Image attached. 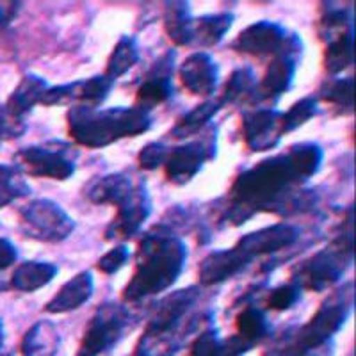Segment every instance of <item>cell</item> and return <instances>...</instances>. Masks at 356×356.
I'll return each mask as SVG.
<instances>
[{
    "label": "cell",
    "instance_id": "6da1fadb",
    "mask_svg": "<svg viewBox=\"0 0 356 356\" xmlns=\"http://www.w3.org/2000/svg\"><path fill=\"white\" fill-rule=\"evenodd\" d=\"M324 152L317 143H298L244 170L235 178L219 221L244 225L257 212L291 216L316 205L314 191L303 189L308 178L319 173Z\"/></svg>",
    "mask_w": 356,
    "mask_h": 356
},
{
    "label": "cell",
    "instance_id": "7a4b0ae2",
    "mask_svg": "<svg viewBox=\"0 0 356 356\" xmlns=\"http://www.w3.org/2000/svg\"><path fill=\"white\" fill-rule=\"evenodd\" d=\"M187 262V246L180 235L159 222L143 235L136 251V269L123 289L125 303H138L168 291L180 278Z\"/></svg>",
    "mask_w": 356,
    "mask_h": 356
},
{
    "label": "cell",
    "instance_id": "3957f363",
    "mask_svg": "<svg viewBox=\"0 0 356 356\" xmlns=\"http://www.w3.org/2000/svg\"><path fill=\"white\" fill-rule=\"evenodd\" d=\"M202 301V289L191 285L162 298L154 308L150 321L139 340L134 356L168 353L182 344L187 337L203 323V316L195 314Z\"/></svg>",
    "mask_w": 356,
    "mask_h": 356
},
{
    "label": "cell",
    "instance_id": "277c9868",
    "mask_svg": "<svg viewBox=\"0 0 356 356\" xmlns=\"http://www.w3.org/2000/svg\"><path fill=\"white\" fill-rule=\"evenodd\" d=\"M66 123L73 141L97 150L148 132L152 129V116L136 106L109 109L75 106L66 113Z\"/></svg>",
    "mask_w": 356,
    "mask_h": 356
},
{
    "label": "cell",
    "instance_id": "5b68a950",
    "mask_svg": "<svg viewBox=\"0 0 356 356\" xmlns=\"http://www.w3.org/2000/svg\"><path fill=\"white\" fill-rule=\"evenodd\" d=\"M353 282L340 285L321 303L307 324L292 326L275 339L264 356H305L314 349L332 342L333 335L342 330L353 310Z\"/></svg>",
    "mask_w": 356,
    "mask_h": 356
},
{
    "label": "cell",
    "instance_id": "8992f818",
    "mask_svg": "<svg viewBox=\"0 0 356 356\" xmlns=\"http://www.w3.org/2000/svg\"><path fill=\"white\" fill-rule=\"evenodd\" d=\"M353 264V227L342 230L324 250L292 267L291 282L301 291L324 292L339 284Z\"/></svg>",
    "mask_w": 356,
    "mask_h": 356
},
{
    "label": "cell",
    "instance_id": "52a82bcc",
    "mask_svg": "<svg viewBox=\"0 0 356 356\" xmlns=\"http://www.w3.org/2000/svg\"><path fill=\"white\" fill-rule=\"evenodd\" d=\"M77 159L79 150L75 146L52 139L18 150L15 155V164L29 177L65 182L77 170Z\"/></svg>",
    "mask_w": 356,
    "mask_h": 356
},
{
    "label": "cell",
    "instance_id": "ba28073f",
    "mask_svg": "<svg viewBox=\"0 0 356 356\" xmlns=\"http://www.w3.org/2000/svg\"><path fill=\"white\" fill-rule=\"evenodd\" d=\"M20 230L40 243H63L75 230V221L59 203L49 198L29 202L18 211Z\"/></svg>",
    "mask_w": 356,
    "mask_h": 356
},
{
    "label": "cell",
    "instance_id": "9c48e42d",
    "mask_svg": "<svg viewBox=\"0 0 356 356\" xmlns=\"http://www.w3.org/2000/svg\"><path fill=\"white\" fill-rule=\"evenodd\" d=\"M130 312L120 303L100 305L89 319L75 356H100L120 342L129 330Z\"/></svg>",
    "mask_w": 356,
    "mask_h": 356
},
{
    "label": "cell",
    "instance_id": "30bf717a",
    "mask_svg": "<svg viewBox=\"0 0 356 356\" xmlns=\"http://www.w3.org/2000/svg\"><path fill=\"white\" fill-rule=\"evenodd\" d=\"M218 136L216 129L207 130V136L186 145L170 148V155L164 164L168 182L173 186H186L202 171L203 164L216 159Z\"/></svg>",
    "mask_w": 356,
    "mask_h": 356
},
{
    "label": "cell",
    "instance_id": "8fae6325",
    "mask_svg": "<svg viewBox=\"0 0 356 356\" xmlns=\"http://www.w3.org/2000/svg\"><path fill=\"white\" fill-rule=\"evenodd\" d=\"M303 54V41L298 34L289 36L287 44L267 65L262 81L259 82V104H276L294 84L296 72Z\"/></svg>",
    "mask_w": 356,
    "mask_h": 356
},
{
    "label": "cell",
    "instance_id": "7c38bea8",
    "mask_svg": "<svg viewBox=\"0 0 356 356\" xmlns=\"http://www.w3.org/2000/svg\"><path fill=\"white\" fill-rule=\"evenodd\" d=\"M114 82L102 73L95 77L73 81L70 84L54 86L44 91L40 104L47 107L52 106H84L98 107L109 97Z\"/></svg>",
    "mask_w": 356,
    "mask_h": 356
},
{
    "label": "cell",
    "instance_id": "4fadbf2b",
    "mask_svg": "<svg viewBox=\"0 0 356 356\" xmlns=\"http://www.w3.org/2000/svg\"><path fill=\"white\" fill-rule=\"evenodd\" d=\"M289 33L287 29L278 22L262 20L257 24L248 25L244 31H241L239 36L232 41V50L244 56H251L264 61V59H273L280 50L287 44Z\"/></svg>",
    "mask_w": 356,
    "mask_h": 356
},
{
    "label": "cell",
    "instance_id": "5bb4252c",
    "mask_svg": "<svg viewBox=\"0 0 356 356\" xmlns=\"http://www.w3.org/2000/svg\"><path fill=\"white\" fill-rule=\"evenodd\" d=\"M116 209V216L106 228V239H130L152 214V198L146 184L143 180L136 184L129 198Z\"/></svg>",
    "mask_w": 356,
    "mask_h": 356
},
{
    "label": "cell",
    "instance_id": "9a60e30c",
    "mask_svg": "<svg viewBox=\"0 0 356 356\" xmlns=\"http://www.w3.org/2000/svg\"><path fill=\"white\" fill-rule=\"evenodd\" d=\"M175 59H177V52L168 50L152 65L138 88L136 107L150 113V109L161 106L173 97Z\"/></svg>",
    "mask_w": 356,
    "mask_h": 356
},
{
    "label": "cell",
    "instance_id": "2e32d148",
    "mask_svg": "<svg viewBox=\"0 0 356 356\" xmlns=\"http://www.w3.org/2000/svg\"><path fill=\"white\" fill-rule=\"evenodd\" d=\"M280 116L282 111L275 107H255L243 114V139L251 152H267L280 145L284 138Z\"/></svg>",
    "mask_w": 356,
    "mask_h": 356
},
{
    "label": "cell",
    "instance_id": "e0dca14e",
    "mask_svg": "<svg viewBox=\"0 0 356 356\" xmlns=\"http://www.w3.org/2000/svg\"><path fill=\"white\" fill-rule=\"evenodd\" d=\"M300 239V230L289 222H276L271 227L260 228L257 232L243 235L235 248H239L251 260L262 255H271L278 251L289 250Z\"/></svg>",
    "mask_w": 356,
    "mask_h": 356
},
{
    "label": "cell",
    "instance_id": "ac0fdd59",
    "mask_svg": "<svg viewBox=\"0 0 356 356\" xmlns=\"http://www.w3.org/2000/svg\"><path fill=\"white\" fill-rule=\"evenodd\" d=\"M253 260L244 255L239 248L216 250L202 260L198 267V280L202 287H214L239 275Z\"/></svg>",
    "mask_w": 356,
    "mask_h": 356
},
{
    "label": "cell",
    "instance_id": "d6986e66",
    "mask_svg": "<svg viewBox=\"0 0 356 356\" xmlns=\"http://www.w3.org/2000/svg\"><path fill=\"white\" fill-rule=\"evenodd\" d=\"M184 88L196 97H209L218 89L219 68L211 54L195 52L178 68Z\"/></svg>",
    "mask_w": 356,
    "mask_h": 356
},
{
    "label": "cell",
    "instance_id": "ffe728a7",
    "mask_svg": "<svg viewBox=\"0 0 356 356\" xmlns=\"http://www.w3.org/2000/svg\"><path fill=\"white\" fill-rule=\"evenodd\" d=\"M136 184L127 173H111L104 177H95L84 186L82 193L88 202L95 205L120 207L132 193Z\"/></svg>",
    "mask_w": 356,
    "mask_h": 356
},
{
    "label": "cell",
    "instance_id": "44dd1931",
    "mask_svg": "<svg viewBox=\"0 0 356 356\" xmlns=\"http://www.w3.org/2000/svg\"><path fill=\"white\" fill-rule=\"evenodd\" d=\"M93 275L89 271H81L59 289L52 300L44 305V310L49 314H66V312L77 310L82 305L88 303L89 298L93 296Z\"/></svg>",
    "mask_w": 356,
    "mask_h": 356
},
{
    "label": "cell",
    "instance_id": "7402d4cb",
    "mask_svg": "<svg viewBox=\"0 0 356 356\" xmlns=\"http://www.w3.org/2000/svg\"><path fill=\"white\" fill-rule=\"evenodd\" d=\"M49 89V82L44 81L40 75L34 73H27L22 77L18 86L15 88L11 95H9L8 102H6V113L18 122H24L25 114L31 113L36 104H40L43 98L44 91Z\"/></svg>",
    "mask_w": 356,
    "mask_h": 356
},
{
    "label": "cell",
    "instance_id": "603a6c76",
    "mask_svg": "<svg viewBox=\"0 0 356 356\" xmlns=\"http://www.w3.org/2000/svg\"><path fill=\"white\" fill-rule=\"evenodd\" d=\"M221 106H241V104H250V106H259V81L250 66H243L232 72L227 84L222 88V93L219 97Z\"/></svg>",
    "mask_w": 356,
    "mask_h": 356
},
{
    "label": "cell",
    "instance_id": "cb8c5ba5",
    "mask_svg": "<svg viewBox=\"0 0 356 356\" xmlns=\"http://www.w3.org/2000/svg\"><path fill=\"white\" fill-rule=\"evenodd\" d=\"M61 344V337L56 324L49 319L38 321L33 324L22 340L24 356H57Z\"/></svg>",
    "mask_w": 356,
    "mask_h": 356
},
{
    "label": "cell",
    "instance_id": "d4e9b609",
    "mask_svg": "<svg viewBox=\"0 0 356 356\" xmlns=\"http://www.w3.org/2000/svg\"><path fill=\"white\" fill-rule=\"evenodd\" d=\"M59 273L57 266L50 262H40V260H27L13 271L11 287L18 292H34L47 285L56 278Z\"/></svg>",
    "mask_w": 356,
    "mask_h": 356
},
{
    "label": "cell",
    "instance_id": "484cf974",
    "mask_svg": "<svg viewBox=\"0 0 356 356\" xmlns=\"http://www.w3.org/2000/svg\"><path fill=\"white\" fill-rule=\"evenodd\" d=\"M235 330H237L235 335L241 337L250 348H255L269 335L271 326L262 308L244 301V307H241L239 314L235 316Z\"/></svg>",
    "mask_w": 356,
    "mask_h": 356
},
{
    "label": "cell",
    "instance_id": "4316f807",
    "mask_svg": "<svg viewBox=\"0 0 356 356\" xmlns=\"http://www.w3.org/2000/svg\"><path fill=\"white\" fill-rule=\"evenodd\" d=\"M232 25H234L232 13H218V15L193 18V44L202 49L216 47L227 36Z\"/></svg>",
    "mask_w": 356,
    "mask_h": 356
},
{
    "label": "cell",
    "instance_id": "83f0119b",
    "mask_svg": "<svg viewBox=\"0 0 356 356\" xmlns=\"http://www.w3.org/2000/svg\"><path fill=\"white\" fill-rule=\"evenodd\" d=\"M222 109L219 98L216 100H207L200 106H196L195 109L186 113L184 116H180L177 120V123L173 125V129L170 130V136L173 139H187L193 138L196 134L203 132V130L209 127L212 118Z\"/></svg>",
    "mask_w": 356,
    "mask_h": 356
},
{
    "label": "cell",
    "instance_id": "f1b7e54d",
    "mask_svg": "<svg viewBox=\"0 0 356 356\" xmlns=\"http://www.w3.org/2000/svg\"><path fill=\"white\" fill-rule=\"evenodd\" d=\"M164 29L177 47L193 44V17L187 2H168L164 9Z\"/></svg>",
    "mask_w": 356,
    "mask_h": 356
},
{
    "label": "cell",
    "instance_id": "f546056e",
    "mask_svg": "<svg viewBox=\"0 0 356 356\" xmlns=\"http://www.w3.org/2000/svg\"><path fill=\"white\" fill-rule=\"evenodd\" d=\"M139 61V47L136 38L132 36H122L120 41L114 44L113 52H111L109 59H107L106 75L109 81H116V79L123 77L129 70L138 65Z\"/></svg>",
    "mask_w": 356,
    "mask_h": 356
},
{
    "label": "cell",
    "instance_id": "4dcf8cb0",
    "mask_svg": "<svg viewBox=\"0 0 356 356\" xmlns=\"http://www.w3.org/2000/svg\"><path fill=\"white\" fill-rule=\"evenodd\" d=\"M353 29H348L326 43L324 70L330 75H337L353 65Z\"/></svg>",
    "mask_w": 356,
    "mask_h": 356
},
{
    "label": "cell",
    "instance_id": "1f68e13d",
    "mask_svg": "<svg viewBox=\"0 0 356 356\" xmlns=\"http://www.w3.org/2000/svg\"><path fill=\"white\" fill-rule=\"evenodd\" d=\"M31 187L17 164H0V209L8 207L17 198L27 196Z\"/></svg>",
    "mask_w": 356,
    "mask_h": 356
},
{
    "label": "cell",
    "instance_id": "d6a6232c",
    "mask_svg": "<svg viewBox=\"0 0 356 356\" xmlns=\"http://www.w3.org/2000/svg\"><path fill=\"white\" fill-rule=\"evenodd\" d=\"M317 100H323L335 109H339L340 114L353 113V77L335 79L319 89Z\"/></svg>",
    "mask_w": 356,
    "mask_h": 356
},
{
    "label": "cell",
    "instance_id": "836d02e7",
    "mask_svg": "<svg viewBox=\"0 0 356 356\" xmlns=\"http://www.w3.org/2000/svg\"><path fill=\"white\" fill-rule=\"evenodd\" d=\"M319 114V100L314 95L298 100L287 113H282L280 116V125H282V134H289L292 130L303 127L308 120Z\"/></svg>",
    "mask_w": 356,
    "mask_h": 356
},
{
    "label": "cell",
    "instance_id": "e575fe53",
    "mask_svg": "<svg viewBox=\"0 0 356 356\" xmlns=\"http://www.w3.org/2000/svg\"><path fill=\"white\" fill-rule=\"evenodd\" d=\"M191 356H228L225 340L218 335V330L212 326L203 330L191 346Z\"/></svg>",
    "mask_w": 356,
    "mask_h": 356
},
{
    "label": "cell",
    "instance_id": "d590c367",
    "mask_svg": "<svg viewBox=\"0 0 356 356\" xmlns=\"http://www.w3.org/2000/svg\"><path fill=\"white\" fill-rule=\"evenodd\" d=\"M301 289L298 287L296 284L289 282V284L280 285V287L273 289L267 296L266 305L269 310H278V312H284L289 310V308L294 307L298 301L301 300Z\"/></svg>",
    "mask_w": 356,
    "mask_h": 356
},
{
    "label": "cell",
    "instance_id": "8d00e7d4",
    "mask_svg": "<svg viewBox=\"0 0 356 356\" xmlns=\"http://www.w3.org/2000/svg\"><path fill=\"white\" fill-rule=\"evenodd\" d=\"M170 155V146H166L164 143H148L146 146H143L141 152L138 155L139 168L146 171H154L157 168L164 166L166 164V159Z\"/></svg>",
    "mask_w": 356,
    "mask_h": 356
},
{
    "label": "cell",
    "instance_id": "74e56055",
    "mask_svg": "<svg viewBox=\"0 0 356 356\" xmlns=\"http://www.w3.org/2000/svg\"><path fill=\"white\" fill-rule=\"evenodd\" d=\"M130 260V250L125 244H120V246L113 248L111 251H107L106 255L102 257L97 262L98 271L102 275H116L120 269L125 267V264Z\"/></svg>",
    "mask_w": 356,
    "mask_h": 356
},
{
    "label": "cell",
    "instance_id": "f35d334b",
    "mask_svg": "<svg viewBox=\"0 0 356 356\" xmlns=\"http://www.w3.org/2000/svg\"><path fill=\"white\" fill-rule=\"evenodd\" d=\"M25 132V122H18L13 120L8 113H6L4 106H0V145L6 139L20 138Z\"/></svg>",
    "mask_w": 356,
    "mask_h": 356
},
{
    "label": "cell",
    "instance_id": "ab89813d",
    "mask_svg": "<svg viewBox=\"0 0 356 356\" xmlns=\"http://www.w3.org/2000/svg\"><path fill=\"white\" fill-rule=\"evenodd\" d=\"M17 246L9 239H6V237H0V271H4L9 266H13V264L17 262Z\"/></svg>",
    "mask_w": 356,
    "mask_h": 356
},
{
    "label": "cell",
    "instance_id": "60d3db41",
    "mask_svg": "<svg viewBox=\"0 0 356 356\" xmlns=\"http://www.w3.org/2000/svg\"><path fill=\"white\" fill-rule=\"evenodd\" d=\"M18 6L20 4H15V2L0 6V25H8L15 18V15L18 11Z\"/></svg>",
    "mask_w": 356,
    "mask_h": 356
},
{
    "label": "cell",
    "instance_id": "b9f144b4",
    "mask_svg": "<svg viewBox=\"0 0 356 356\" xmlns=\"http://www.w3.org/2000/svg\"><path fill=\"white\" fill-rule=\"evenodd\" d=\"M305 356H333V344L332 342H328V344L321 346V348L314 349V351H310Z\"/></svg>",
    "mask_w": 356,
    "mask_h": 356
},
{
    "label": "cell",
    "instance_id": "7bdbcfd3",
    "mask_svg": "<svg viewBox=\"0 0 356 356\" xmlns=\"http://www.w3.org/2000/svg\"><path fill=\"white\" fill-rule=\"evenodd\" d=\"M4 346V328H2V324H0V349Z\"/></svg>",
    "mask_w": 356,
    "mask_h": 356
},
{
    "label": "cell",
    "instance_id": "ee69618b",
    "mask_svg": "<svg viewBox=\"0 0 356 356\" xmlns=\"http://www.w3.org/2000/svg\"><path fill=\"white\" fill-rule=\"evenodd\" d=\"M145 356H171L168 353H157V355H145Z\"/></svg>",
    "mask_w": 356,
    "mask_h": 356
}]
</instances>
